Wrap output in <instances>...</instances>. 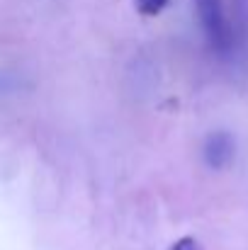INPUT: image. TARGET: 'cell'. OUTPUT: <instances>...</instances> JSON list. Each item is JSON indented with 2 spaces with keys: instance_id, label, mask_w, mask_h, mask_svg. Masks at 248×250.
I'll list each match as a JSON object with an SVG mask.
<instances>
[{
  "instance_id": "1",
  "label": "cell",
  "mask_w": 248,
  "mask_h": 250,
  "mask_svg": "<svg viewBox=\"0 0 248 250\" xmlns=\"http://www.w3.org/2000/svg\"><path fill=\"white\" fill-rule=\"evenodd\" d=\"M195 7H197V15L209 44L214 49H226L231 34H229V22H226L222 0H195Z\"/></svg>"
},
{
  "instance_id": "2",
  "label": "cell",
  "mask_w": 248,
  "mask_h": 250,
  "mask_svg": "<svg viewBox=\"0 0 248 250\" xmlns=\"http://www.w3.org/2000/svg\"><path fill=\"white\" fill-rule=\"evenodd\" d=\"M236 156V141L231 134L226 131H214L207 141H204V161L207 166L214 170H224L231 166Z\"/></svg>"
},
{
  "instance_id": "3",
  "label": "cell",
  "mask_w": 248,
  "mask_h": 250,
  "mask_svg": "<svg viewBox=\"0 0 248 250\" xmlns=\"http://www.w3.org/2000/svg\"><path fill=\"white\" fill-rule=\"evenodd\" d=\"M136 2V10L146 17H154V15H161L163 7L168 5V0H134Z\"/></svg>"
},
{
  "instance_id": "4",
  "label": "cell",
  "mask_w": 248,
  "mask_h": 250,
  "mask_svg": "<svg viewBox=\"0 0 248 250\" xmlns=\"http://www.w3.org/2000/svg\"><path fill=\"white\" fill-rule=\"evenodd\" d=\"M173 250H200V248H197V243L192 238H182V241H178L173 246Z\"/></svg>"
},
{
  "instance_id": "5",
  "label": "cell",
  "mask_w": 248,
  "mask_h": 250,
  "mask_svg": "<svg viewBox=\"0 0 248 250\" xmlns=\"http://www.w3.org/2000/svg\"><path fill=\"white\" fill-rule=\"evenodd\" d=\"M234 2H236V10H239V12H241V10H244V7H246V2H248V0H234Z\"/></svg>"
}]
</instances>
